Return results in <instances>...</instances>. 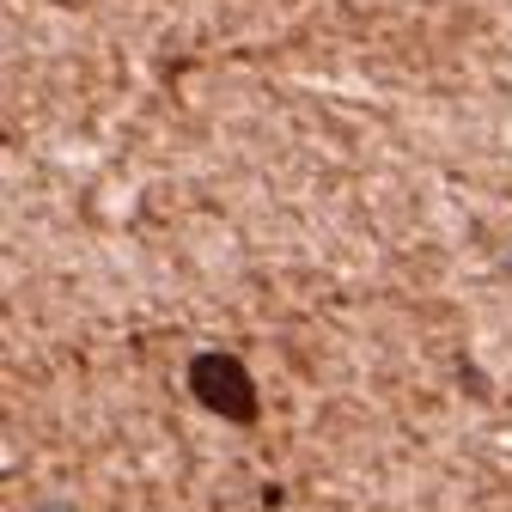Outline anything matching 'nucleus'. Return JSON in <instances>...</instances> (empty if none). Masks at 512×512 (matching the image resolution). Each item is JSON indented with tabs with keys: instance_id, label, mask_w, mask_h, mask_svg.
I'll return each mask as SVG.
<instances>
[{
	"instance_id": "nucleus-1",
	"label": "nucleus",
	"mask_w": 512,
	"mask_h": 512,
	"mask_svg": "<svg viewBox=\"0 0 512 512\" xmlns=\"http://www.w3.org/2000/svg\"><path fill=\"white\" fill-rule=\"evenodd\" d=\"M189 391H196L202 409H214V415H226L238 427L256 421V384L232 354H196L189 360Z\"/></svg>"
}]
</instances>
